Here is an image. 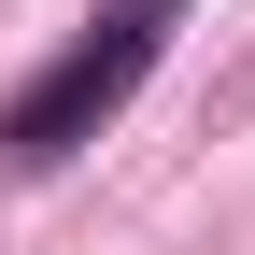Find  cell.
I'll return each instance as SVG.
<instances>
[{"instance_id":"obj_1","label":"cell","mask_w":255,"mask_h":255,"mask_svg":"<svg viewBox=\"0 0 255 255\" xmlns=\"http://www.w3.org/2000/svg\"><path fill=\"white\" fill-rule=\"evenodd\" d=\"M170 28H184V0H100V14L57 43V71H43V85H14V114H0V156H14V170H57V156H85L128 100H142V71L170 57Z\"/></svg>"}]
</instances>
